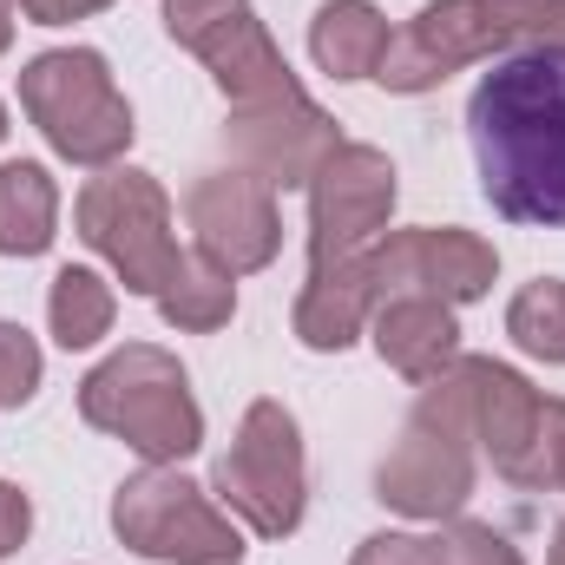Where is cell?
Returning <instances> with one entry per match:
<instances>
[{"mask_svg": "<svg viewBox=\"0 0 565 565\" xmlns=\"http://www.w3.org/2000/svg\"><path fill=\"white\" fill-rule=\"evenodd\" d=\"M467 139L507 224L565 231V46L500 53L467 99Z\"/></svg>", "mask_w": 565, "mask_h": 565, "instance_id": "cell-1", "label": "cell"}, {"mask_svg": "<svg viewBox=\"0 0 565 565\" xmlns=\"http://www.w3.org/2000/svg\"><path fill=\"white\" fill-rule=\"evenodd\" d=\"M79 415L119 440H132L151 467L184 460L204 440V415L184 388V369L164 349H119L79 382Z\"/></svg>", "mask_w": 565, "mask_h": 565, "instance_id": "cell-2", "label": "cell"}, {"mask_svg": "<svg viewBox=\"0 0 565 565\" xmlns=\"http://www.w3.org/2000/svg\"><path fill=\"white\" fill-rule=\"evenodd\" d=\"M20 106L33 113L46 145L73 164H113L132 145V106L119 99L106 60L86 53V46L40 53L20 73Z\"/></svg>", "mask_w": 565, "mask_h": 565, "instance_id": "cell-3", "label": "cell"}, {"mask_svg": "<svg viewBox=\"0 0 565 565\" xmlns=\"http://www.w3.org/2000/svg\"><path fill=\"white\" fill-rule=\"evenodd\" d=\"M427 402L440 415L467 427L473 440H487L493 467L520 487H553V460H546V402L500 362H454V375H434Z\"/></svg>", "mask_w": 565, "mask_h": 565, "instance_id": "cell-4", "label": "cell"}, {"mask_svg": "<svg viewBox=\"0 0 565 565\" xmlns=\"http://www.w3.org/2000/svg\"><path fill=\"white\" fill-rule=\"evenodd\" d=\"M79 237L113 257L132 296H164L191 264L171 237V204L145 171H106L79 191Z\"/></svg>", "mask_w": 565, "mask_h": 565, "instance_id": "cell-5", "label": "cell"}, {"mask_svg": "<svg viewBox=\"0 0 565 565\" xmlns=\"http://www.w3.org/2000/svg\"><path fill=\"white\" fill-rule=\"evenodd\" d=\"M113 526H119V540L132 553H145V559H178V565L244 559V533L224 513H211V500L184 473H164V467H151V473L119 487Z\"/></svg>", "mask_w": 565, "mask_h": 565, "instance_id": "cell-6", "label": "cell"}, {"mask_svg": "<svg viewBox=\"0 0 565 565\" xmlns=\"http://www.w3.org/2000/svg\"><path fill=\"white\" fill-rule=\"evenodd\" d=\"M217 493L264 540H282L302 526V440L282 402H257L244 415L231 454L217 460Z\"/></svg>", "mask_w": 565, "mask_h": 565, "instance_id": "cell-7", "label": "cell"}, {"mask_svg": "<svg viewBox=\"0 0 565 565\" xmlns=\"http://www.w3.org/2000/svg\"><path fill=\"white\" fill-rule=\"evenodd\" d=\"M395 211V164L369 145H335L309 178V270L369 257Z\"/></svg>", "mask_w": 565, "mask_h": 565, "instance_id": "cell-8", "label": "cell"}, {"mask_svg": "<svg viewBox=\"0 0 565 565\" xmlns=\"http://www.w3.org/2000/svg\"><path fill=\"white\" fill-rule=\"evenodd\" d=\"M164 33L178 46H191L217 73L224 99H237V106H264V99L296 93V79L270 46V33L257 26L250 0H164Z\"/></svg>", "mask_w": 565, "mask_h": 565, "instance_id": "cell-9", "label": "cell"}, {"mask_svg": "<svg viewBox=\"0 0 565 565\" xmlns=\"http://www.w3.org/2000/svg\"><path fill=\"white\" fill-rule=\"evenodd\" d=\"M493 270H500L493 244H480L467 231H402L362 257V277L375 289V302H388V296L473 302V296H487Z\"/></svg>", "mask_w": 565, "mask_h": 565, "instance_id": "cell-10", "label": "cell"}, {"mask_svg": "<svg viewBox=\"0 0 565 565\" xmlns=\"http://www.w3.org/2000/svg\"><path fill=\"white\" fill-rule=\"evenodd\" d=\"M467 440H473V434L454 422V415H440L434 402H422V415L408 422L402 447H395V454L382 460V473H375V500H388V507H402V513H415V520L454 513V507L473 493Z\"/></svg>", "mask_w": 565, "mask_h": 565, "instance_id": "cell-11", "label": "cell"}, {"mask_svg": "<svg viewBox=\"0 0 565 565\" xmlns=\"http://www.w3.org/2000/svg\"><path fill=\"white\" fill-rule=\"evenodd\" d=\"M191 231H198V257L217 264L224 277L264 270L282 244L277 198H270V184L250 178V171H211V178L191 191Z\"/></svg>", "mask_w": 565, "mask_h": 565, "instance_id": "cell-12", "label": "cell"}, {"mask_svg": "<svg viewBox=\"0 0 565 565\" xmlns=\"http://www.w3.org/2000/svg\"><path fill=\"white\" fill-rule=\"evenodd\" d=\"M493 46H500V40H493L480 0H434V7H422L402 33H388V53H382L375 79H382L388 93H427V86H440L454 66H467V60H480V53H493Z\"/></svg>", "mask_w": 565, "mask_h": 565, "instance_id": "cell-13", "label": "cell"}, {"mask_svg": "<svg viewBox=\"0 0 565 565\" xmlns=\"http://www.w3.org/2000/svg\"><path fill=\"white\" fill-rule=\"evenodd\" d=\"M237 151L250 164V178H264L270 191H296L316 178V164L335 151V126L322 106H309L302 93H282L264 106H244V119L231 126Z\"/></svg>", "mask_w": 565, "mask_h": 565, "instance_id": "cell-14", "label": "cell"}, {"mask_svg": "<svg viewBox=\"0 0 565 565\" xmlns=\"http://www.w3.org/2000/svg\"><path fill=\"white\" fill-rule=\"evenodd\" d=\"M375 349L395 362L408 382H434L440 369L460 362V329L440 296H388L375 302Z\"/></svg>", "mask_w": 565, "mask_h": 565, "instance_id": "cell-15", "label": "cell"}, {"mask_svg": "<svg viewBox=\"0 0 565 565\" xmlns=\"http://www.w3.org/2000/svg\"><path fill=\"white\" fill-rule=\"evenodd\" d=\"M369 316H375V289L362 277V257L329 264V270H309V289L296 302V335L309 349H349Z\"/></svg>", "mask_w": 565, "mask_h": 565, "instance_id": "cell-16", "label": "cell"}, {"mask_svg": "<svg viewBox=\"0 0 565 565\" xmlns=\"http://www.w3.org/2000/svg\"><path fill=\"white\" fill-rule=\"evenodd\" d=\"M309 53L335 79H375V66L388 53V20L369 0H329L309 26Z\"/></svg>", "mask_w": 565, "mask_h": 565, "instance_id": "cell-17", "label": "cell"}, {"mask_svg": "<svg viewBox=\"0 0 565 565\" xmlns=\"http://www.w3.org/2000/svg\"><path fill=\"white\" fill-rule=\"evenodd\" d=\"M53 217H60L53 178L26 158L0 164V257H40L53 244Z\"/></svg>", "mask_w": 565, "mask_h": 565, "instance_id": "cell-18", "label": "cell"}, {"mask_svg": "<svg viewBox=\"0 0 565 565\" xmlns=\"http://www.w3.org/2000/svg\"><path fill=\"white\" fill-rule=\"evenodd\" d=\"M46 316H53V342L60 349H93L113 329V289L93 270H60L53 296H46Z\"/></svg>", "mask_w": 565, "mask_h": 565, "instance_id": "cell-19", "label": "cell"}, {"mask_svg": "<svg viewBox=\"0 0 565 565\" xmlns=\"http://www.w3.org/2000/svg\"><path fill=\"white\" fill-rule=\"evenodd\" d=\"M507 335L540 362H565V282L559 277L526 282L507 309Z\"/></svg>", "mask_w": 565, "mask_h": 565, "instance_id": "cell-20", "label": "cell"}, {"mask_svg": "<svg viewBox=\"0 0 565 565\" xmlns=\"http://www.w3.org/2000/svg\"><path fill=\"white\" fill-rule=\"evenodd\" d=\"M158 309H164V322H178V329H217V322H231V309H237V289L231 277L217 270V264H184L178 282L158 296Z\"/></svg>", "mask_w": 565, "mask_h": 565, "instance_id": "cell-21", "label": "cell"}, {"mask_svg": "<svg viewBox=\"0 0 565 565\" xmlns=\"http://www.w3.org/2000/svg\"><path fill=\"white\" fill-rule=\"evenodd\" d=\"M480 13L500 46H565V0H480Z\"/></svg>", "mask_w": 565, "mask_h": 565, "instance_id": "cell-22", "label": "cell"}, {"mask_svg": "<svg viewBox=\"0 0 565 565\" xmlns=\"http://www.w3.org/2000/svg\"><path fill=\"white\" fill-rule=\"evenodd\" d=\"M434 559L440 565H526L493 526H480V520H460V526H447L440 540H434Z\"/></svg>", "mask_w": 565, "mask_h": 565, "instance_id": "cell-23", "label": "cell"}, {"mask_svg": "<svg viewBox=\"0 0 565 565\" xmlns=\"http://www.w3.org/2000/svg\"><path fill=\"white\" fill-rule=\"evenodd\" d=\"M33 388H40V349H33L26 329L0 322V408L33 402Z\"/></svg>", "mask_w": 565, "mask_h": 565, "instance_id": "cell-24", "label": "cell"}, {"mask_svg": "<svg viewBox=\"0 0 565 565\" xmlns=\"http://www.w3.org/2000/svg\"><path fill=\"white\" fill-rule=\"evenodd\" d=\"M355 565H440L434 559V540H408V533H382V540H369Z\"/></svg>", "mask_w": 565, "mask_h": 565, "instance_id": "cell-25", "label": "cell"}, {"mask_svg": "<svg viewBox=\"0 0 565 565\" xmlns=\"http://www.w3.org/2000/svg\"><path fill=\"white\" fill-rule=\"evenodd\" d=\"M26 526H33V507H26V493L0 480V559H7V553L26 540Z\"/></svg>", "mask_w": 565, "mask_h": 565, "instance_id": "cell-26", "label": "cell"}, {"mask_svg": "<svg viewBox=\"0 0 565 565\" xmlns=\"http://www.w3.org/2000/svg\"><path fill=\"white\" fill-rule=\"evenodd\" d=\"M99 7H113V0H20V13H26L33 26H66V20L99 13Z\"/></svg>", "mask_w": 565, "mask_h": 565, "instance_id": "cell-27", "label": "cell"}, {"mask_svg": "<svg viewBox=\"0 0 565 565\" xmlns=\"http://www.w3.org/2000/svg\"><path fill=\"white\" fill-rule=\"evenodd\" d=\"M546 460H553V487H565V402H546Z\"/></svg>", "mask_w": 565, "mask_h": 565, "instance_id": "cell-28", "label": "cell"}, {"mask_svg": "<svg viewBox=\"0 0 565 565\" xmlns=\"http://www.w3.org/2000/svg\"><path fill=\"white\" fill-rule=\"evenodd\" d=\"M7 40H13V0H0V53H7Z\"/></svg>", "mask_w": 565, "mask_h": 565, "instance_id": "cell-29", "label": "cell"}, {"mask_svg": "<svg viewBox=\"0 0 565 565\" xmlns=\"http://www.w3.org/2000/svg\"><path fill=\"white\" fill-rule=\"evenodd\" d=\"M546 565H565V526H559V546H553V559Z\"/></svg>", "mask_w": 565, "mask_h": 565, "instance_id": "cell-30", "label": "cell"}, {"mask_svg": "<svg viewBox=\"0 0 565 565\" xmlns=\"http://www.w3.org/2000/svg\"><path fill=\"white\" fill-rule=\"evenodd\" d=\"M0 139H7V106H0Z\"/></svg>", "mask_w": 565, "mask_h": 565, "instance_id": "cell-31", "label": "cell"}]
</instances>
